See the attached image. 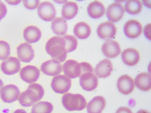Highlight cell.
Segmentation results:
<instances>
[{
  "mask_svg": "<svg viewBox=\"0 0 151 113\" xmlns=\"http://www.w3.org/2000/svg\"><path fill=\"white\" fill-rule=\"evenodd\" d=\"M125 9L119 3L114 2L108 7L106 14L108 19L111 22H116L123 17Z\"/></svg>",
  "mask_w": 151,
  "mask_h": 113,
  "instance_id": "13",
  "label": "cell"
},
{
  "mask_svg": "<svg viewBox=\"0 0 151 113\" xmlns=\"http://www.w3.org/2000/svg\"><path fill=\"white\" fill-rule=\"evenodd\" d=\"M117 86L118 91L121 93L125 95H129L134 89V81L129 75H122L117 81Z\"/></svg>",
  "mask_w": 151,
  "mask_h": 113,
  "instance_id": "15",
  "label": "cell"
},
{
  "mask_svg": "<svg viewBox=\"0 0 151 113\" xmlns=\"http://www.w3.org/2000/svg\"><path fill=\"white\" fill-rule=\"evenodd\" d=\"M41 32L38 28L35 26H29L24 29V39L29 44L37 42L41 37Z\"/></svg>",
  "mask_w": 151,
  "mask_h": 113,
  "instance_id": "22",
  "label": "cell"
},
{
  "mask_svg": "<svg viewBox=\"0 0 151 113\" xmlns=\"http://www.w3.org/2000/svg\"><path fill=\"white\" fill-rule=\"evenodd\" d=\"M13 113H27L26 111L22 109H17Z\"/></svg>",
  "mask_w": 151,
  "mask_h": 113,
  "instance_id": "36",
  "label": "cell"
},
{
  "mask_svg": "<svg viewBox=\"0 0 151 113\" xmlns=\"http://www.w3.org/2000/svg\"><path fill=\"white\" fill-rule=\"evenodd\" d=\"M7 1V2H8V3H9V4H12L13 5H16L17 4H19V3L20 2H21V1H16V2H15V1H13V2H12L11 1Z\"/></svg>",
  "mask_w": 151,
  "mask_h": 113,
  "instance_id": "35",
  "label": "cell"
},
{
  "mask_svg": "<svg viewBox=\"0 0 151 113\" xmlns=\"http://www.w3.org/2000/svg\"><path fill=\"white\" fill-rule=\"evenodd\" d=\"M38 14L42 19L49 21L56 17V9L51 3L47 1L42 2L37 9Z\"/></svg>",
  "mask_w": 151,
  "mask_h": 113,
  "instance_id": "8",
  "label": "cell"
},
{
  "mask_svg": "<svg viewBox=\"0 0 151 113\" xmlns=\"http://www.w3.org/2000/svg\"><path fill=\"white\" fill-rule=\"evenodd\" d=\"M87 10L89 16L94 19L100 18L106 12V9L103 4L97 1L90 3L88 6Z\"/></svg>",
  "mask_w": 151,
  "mask_h": 113,
  "instance_id": "21",
  "label": "cell"
},
{
  "mask_svg": "<svg viewBox=\"0 0 151 113\" xmlns=\"http://www.w3.org/2000/svg\"><path fill=\"white\" fill-rule=\"evenodd\" d=\"M113 67L111 62L109 59H104L100 62L94 68L95 75L99 78H106L111 74Z\"/></svg>",
  "mask_w": 151,
  "mask_h": 113,
  "instance_id": "18",
  "label": "cell"
},
{
  "mask_svg": "<svg viewBox=\"0 0 151 113\" xmlns=\"http://www.w3.org/2000/svg\"><path fill=\"white\" fill-rule=\"evenodd\" d=\"M21 69V63L18 59L10 56L2 62L1 69L5 74L12 75L18 73Z\"/></svg>",
  "mask_w": 151,
  "mask_h": 113,
  "instance_id": "10",
  "label": "cell"
},
{
  "mask_svg": "<svg viewBox=\"0 0 151 113\" xmlns=\"http://www.w3.org/2000/svg\"><path fill=\"white\" fill-rule=\"evenodd\" d=\"M71 86L70 79L65 75L55 76L51 82V87L52 90L58 94H64L68 92Z\"/></svg>",
  "mask_w": 151,
  "mask_h": 113,
  "instance_id": "4",
  "label": "cell"
},
{
  "mask_svg": "<svg viewBox=\"0 0 151 113\" xmlns=\"http://www.w3.org/2000/svg\"><path fill=\"white\" fill-rule=\"evenodd\" d=\"M62 102L64 108L69 111H82L87 104L84 97L81 94L70 93L63 95Z\"/></svg>",
  "mask_w": 151,
  "mask_h": 113,
  "instance_id": "3",
  "label": "cell"
},
{
  "mask_svg": "<svg viewBox=\"0 0 151 113\" xmlns=\"http://www.w3.org/2000/svg\"><path fill=\"white\" fill-rule=\"evenodd\" d=\"M17 51L19 59L23 62H30L35 57L34 50L28 43L21 44L17 47Z\"/></svg>",
  "mask_w": 151,
  "mask_h": 113,
  "instance_id": "16",
  "label": "cell"
},
{
  "mask_svg": "<svg viewBox=\"0 0 151 113\" xmlns=\"http://www.w3.org/2000/svg\"><path fill=\"white\" fill-rule=\"evenodd\" d=\"M40 1L38 0L36 1H23V3L25 7L27 9L32 10L36 9L40 4Z\"/></svg>",
  "mask_w": 151,
  "mask_h": 113,
  "instance_id": "31",
  "label": "cell"
},
{
  "mask_svg": "<svg viewBox=\"0 0 151 113\" xmlns=\"http://www.w3.org/2000/svg\"><path fill=\"white\" fill-rule=\"evenodd\" d=\"M142 31V25L137 20H129L124 25V33L129 38L134 39L138 37L141 34Z\"/></svg>",
  "mask_w": 151,
  "mask_h": 113,
  "instance_id": "11",
  "label": "cell"
},
{
  "mask_svg": "<svg viewBox=\"0 0 151 113\" xmlns=\"http://www.w3.org/2000/svg\"><path fill=\"white\" fill-rule=\"evenodd\" d=\"M4 85L3 82L1 79H0V92H1V90L2 89V87H3Z\"/></svg>",
  "mask_w": 151,
  "mask_h": 113,
  "instance_id": "38",
  "label": "cell"
},
{
  "mask_svg": "<svg viewBox=\"0 0 151 113\" xmlns=\"http://www.w3.org/2000/svg\"><path fill=\"white\" fill-rule=\"evenodd\" d=\"M102 51L104 54L109 58H114L119 55L121 49L119 44L115 40H109L102 45Z\"/></svg>",
  "mask_w": 151,
  "mask_h": 113,
  "instance_id": "17",
  "label": "cell"
},
{
  "mask_svg": "<svg viewBox=\"0 0 151 113\" xmlns=\"http://www.w3.org/2000/svg\"><path fill=\"white\" fill-rule=\"evenodd\" d=\"M121 58L126 65L133 66L136 65L140 60V54L138 51L133 48H128L122 52Z\"/></svg>",
  "mask_w": 151,
  "mask_h": 113,
  "instance_id": "19",
  "label": "cell"
},
{
  "mask_svg": "<svg viewBox=\"0 0 151 113\" xmlns=\"http://www.w3.org/2000/svg\"><path fill=\"white\" fill-rule=\"evenodd\" d=\"M42 72L50 76H55L61 73L62 67L60 62L52 59L43 63L40 67Z\"/></svg>",
  "mask_w": 151,
  "mask_h": 113,
  "instance_id": "14",
  "label": "cell"
},
{
  "mask_svg": "<svg viewBox=\"0 0 151 113\" xmlns=\"http://www.w3.org/2000/svg\"><path fill=\"white\" fill-rule=\"evenodd\" d=\"M45 50L52 59L60 63L64 62L67 58V52L63 37L55 36L51 38L46 44Z\"/></svg>",
  "mask_w": 151,
  "mask_h": 113,
  "instance_id": "1",
  "label": "cell"
},
{
  "mask_svg": "<svg viewBox=\"0 0 151 113\" xmlns=\"http://www.w3.org/2000/svg\"><path fill=\"white\" fill-rule=\"evenodd\" d=\"M10 54L9 44L3 40H0V60H6Z\"/></svg>",
  "mask_w": 151,
  "mask_h": 113,
  "instance_id": "30",
  "label": "cell"
},
{
  "mask_svg": "<svg viewBox=\"0 0 151 113\" xmlns=\"http://www.w3.org/2000/svg\"><path fill=\"white\" fill-rule=\"evenodd\" d=\"M79 8L77 4L74 2H68L65 4L62 9V16L66 20H70L77 14Z\"/></svg>",
  "mask_w": 151,
  "mask_h": 113,
  "instance_id": "26",
  "label": "cell"
},
{
  "mask_svg": "<svg viewBox=\"0 0 151 113\" xmlns=\"http://www.w3.org/2000/svg\"><path fill=\"white\" fill-rule=\"evenodd\" d=\"M53 110L52 103L48 102H40L33 106L31 113H51Z\"/></svg>",
  "mask_w": 151,
  "mask_h": 113,
  "instance_id": "27",
  "label": "cell"
},
{
  "mask_svg": "<svg viewBox=\"0 0 151 113\" xmlns=\"http://www.w3.org/2000/svg\"><path fill=\"white\" fill-rule=\"evenodd\" d=\"M63 37L65 41L66 49L67 53L73 51L76 49L78 41L76 38L70 35H66Z\"/></svg>",
  "mask_w": 151,
  "mask_h": 113,
  "instance_id": "29",
  "label": "cell"
},
{
  "mask_svg": "<svg viewBox=\"0 0 151 113\" xmlns=\"http://www.w3.org/2000/svg\"><path fill=\"white\" fill-rule=\"evenodd\" d=\"M142 4L141 1L138 0H130L126 2L125 5V9L128 13L130 14H139L141 11Z\"/></svg>",
  "mask_w": 151,
  "mask_h": 113,
  "instance_id": "28",
  "label": "cell"
},
{
  "mask_svg": "<svg viewBox=\"0 0 151 113\" xmlns=\"http://www.w3.org/2000/svg\"><path fill=\"white\" fill-rule=\"evenodd\" d=\"M1 1H0V3H1Z\"/></svg>",
  "mask_w": 151,
  "mask_h": 113,
  "instance_id": "39",
  "label": "cell"
},
{
  "mask_svg": "<svg viewBox=\"0 0 151 113\" xmlns=\"http://www.w3.org/2000/svg\"><path fill=\"white\" fill-rule=\"evenodd\" d=\"M63 68L65 75L69 79H75L82 74L80 63L75 60L70 59L67 60L63 64Z\"/></svg>",
  "mask_w": 151,
  "mask_h": 113,
  "instance_id": "6",
  "label": "cell"
},
{
  "mask_svg": "<svg viewBox=\"0 0 151 113\" xmlns=\"http://www.w3.org/2000/svg\"><path fill=\"white\" fill-rule=\"evenodd\" d=\"M115 113H133L130 109L127 107H121L117 110Z\"/></svg>",
  "mask_w": 151,
  "mask_h": 113,
  "instance_id": "33",
  "label": "cell"
},
{
  "mask_svg": "<svg viewBox=\"0 0 151 113\" xmlns=\"http://www.w3.org/2000/svg\"><path fill=\"white\" fill-rule=\"evenodd\" d=\"M79 83L83 90L87 91H92L98 87V79L93 72H85L81 75Z\"/></svg>",
  "mask_w": 151,
  "mask_h": 113,
  "instance_id": "9",
  "label": "cell"
},
{
  "mask_svg": "<svg viewBox=\"0 0 151 113\" xmlns=\"http://www.w3.org/2000/svg\"><path fill=\"white\" fill-rule=\"evenodd\" d=\"M137 113H150L148 112V111H146V110H139L138 111H137Z\"/></svg>",
  "mask_w": 151,
  "mask_h": 113,
  "instance_id": "37",
  "label": "cell"
},
{
  "mask_svg": "<svg viewBox=\"0 0 151 113\" xmlns=\"http://www.w3.org/2000/svg\"><path fill=\"white\" fill-rule=\"evenodd\" d=\"M40 75L39 69L35 66L27 65L22 69L20 77L25 82L31 84L35 82L38 80Z\"/></svg>",
  "mask_w": 151,
  "mask_h": 113,
  "instance_id": "12",
  "label": "cell"
},
{
  "mask_svg": "<svg viewBox=\"0 0 151 113\" xmlns=\"http://www.w3.org/2000/svg\"><path fill=\"white\" fill-rule=\"evenodd\" d=\"M135 84L141 91H148L151 89V75L147 72L140 73L135 79Z\"/></svg>",
  "mask_w": 151,
  "mask_h": 113,
  "instance_id": "23",
  "label": "cell"
},
{
  "mask_svg": "<svg viewBox=\"0 0 151 113\" xmlns=\"http://www.w3.org/2000/svg\"><path fill=\"white\" fill-rule=\"evenodd\" d=\"M51 28L55 34L60 36L65 35L68 30L67 21L63 17H56L52 21Z\"/></svg>",
  "mask_w": 151,
  "mask_h": 113,
  "instance_id": "24",
  "label": "cell"
},
{
  "mask_svg": "<svg viewBox=\"0 0 151 113\" xmlns=\"http://www.w3.org/2000/svg\"><path fill=\"white\" fill-rule=\"evenodd\" d=\"M7 12V8L6 5L4 3H0V21L6 16Z\"/></svg>",
  "mask_w": 151,
  "mask_h": 113,
  "instance_id": "32",
  "label": "cell"
},
{
  "mask_svg": "<svg viewBox=\"0 0 151 113\" xmlns=\"http://www.w3.org/2000/svg\"><path fill=\"white\" fill-rule=\"evenodd\" d=\"M44 95L42 86L37 83H33L28 86L26 91L20 94L19 102L22 106L30 107L42 99Z\"/></svg>",
  "mask_w": 151,
  "mask_h": 113,
  "instance_id": "2",
  "label": "cell"
},
{
  "mask_svg": "<svg viewBox=\"0 0 151 113\" xmlns=\"http://www.w3.org/2000/svg\"><path fill=\"white\" fill-rule=\"evenodd\" d=\"M116 30L115 25L113 23L106 21L100 24L96 31L97 34L100 38L109 40L114 37Z\"/></svg>",
  "mask_w": 151,
  "mask_h": 113,
  "instance_id": "7",
  "label": "cell"
},
{
  "mask_svg": "<svg viewBox=\"0 0 151 113\" xmlns=\"http://www.w3.org/2000/svg\"><path fill=\"white\" fill-rule=\"evenodd\" d=\"M106 105V99L103 97H94L88 104V113H101Z\"/></svg>",
  "mask_w": 151,
  "mask_h": 113,
  "instance_id": "20",
  "label": "cell"
},
{
  "mask_svg": "<svg viewBox=\"0 0 151 113\" xmlns=\"http://www.w3.org/2000/svg\"><path fill=\"white\" fill-rule=\"evenodd\" d=\"M21 92L18 87L14 84L7 85L2 87L0 97L4 103H11L19 99Z\"/></svg>",
  "mask_w": 151,
  "mask_h": 113,
  "instance_id": "5",
  "label": "cell"
},
{
  "mask_svg": "<svg viewBox=\"0 0 151 113\" xmlns=\"http://www.w3.org/2000/svg\"><path fill=\"white\" fill-rule=\"evenodd\" d=\"M74 34L80 39H86L89 37L91 29L89 25L84 21H81L77 24L74 26Z\"/></svg>",
  "mask_w": 151,
  "mask_h": 113,
  "instance_id": "25",
  "label": "cell"
},
{
  "mask_svg": "<svg viewBox=\"0 0 151 113\" xmlns=\"http://www.w3.org/2000/svg\"><path fill=\"white\" fill-rule=\"evenodd\" d=\"M150 24L147 25L144 28V33L147 38L150 40Z\"/></svg>",
  "mask_w": 151,
  "mask_h": 113,
  "instance_id": "34",
  "label": "cell"
}]
</instances>
